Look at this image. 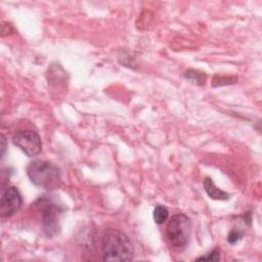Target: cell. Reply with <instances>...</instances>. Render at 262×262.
<instances>
[{
	"instance_id": "cell-1",
	"label": "cell",
	"mask_w": 262,
	"mask_h": 262,
	"mask_svg": "<svg viewBox=\"0 0 262 262\" xmlns=\"http://www.w3.org/2000/svg\"><path fill=\"white\" fill-rule=\"evenodd\" d=\"M101 250L103 261H130L134 250L129 238L119 229L110 228L102 236Z\"/></svg>"
},
{
	"instance_id": "cell-2",
	"label": "cell",
	"mask_w": 262,
	"mask_h": 262,
	"mask_svg": "<svg viewBox=\"0 0 262 262\" xmlns=\"http://www.w3.org/2000/svg\"><path fill=\"white\" fill-rule=\"evenodd\" d=\"M27 175L36 186L47 191L57 190L61 184L60 171L56 165L45 161H34L27 166Z\"/></svg>"
},
{
	"instance_id": "cell-3",
	"label": "cell",
	"mask_w": 262,
	"mask_h": 262,
	"mask_svg": "<svg viewBox=\"0 0 262 262\" xmlns=\"http://www.w3.org/2000/svg\"><path fill=\"white\" fill-rule=\"evenodd\" d=\"M192 222L185 214L180 213L172 216L166 228L167 240L176 250H183L190 241Z\"/></svg>"
},
{
	"instance_id": "cell-4",
	"label": "cell",
	"mask_w": 262,
	"mask_h": 262,
	"mask_svg": "<svg viewBox=\"0 0 262 262\" xmlns=\"http://www.w3.org/2000/svg\"><path fill=\"white\" fill-rule=\"evenodd\" d=\"M38 207L45 235L48 238L56 236L60 232V220L64 212V208L60 205L46 200V199L40 200Z\"/></svg>"
},
{
	"instance_id": "cell-5",
	"label": "cell",
	"mask_w": 262,
	"mask_h": 262,
	"mask_svg": "<svg viewBox=\"0 0 262 262\" xmlns=\"http://www.w3.org/2000/svg\"><path fill=\"white\" fill-rule=\"evenodd\" d=\"M13 142L30 158L38 156L42 151L40 136L33 130H18L13 135Z\"/></svg>"
},
{
	"instance_id": "cell-6",
	"label": "cell",
	"mask_w": 262,
	"mask_h": 262,
	"mask_svg": "<svg viewBox=\"0 0 262 262\" xmlns=\"http://www.w3.org/2000/svg\"><path fill=\"white\" fill-rule=\"evenodd\" d=\"M23 199L19 190L15 186L7 187L2 194L0 202V216L2 219L14 216L22 207Z\"/></svg>"
},
{
	"instance_id": "cell-7",
	"label": "cell",
	"mask_w": 262,
	"mask_h": 262,
	"mask_svg": "<svg viewBox=\"0 0 262 262\" xmlns=\"http://www.w3.org/2000/svg\"><path fill=\"white\" fill-rule=\"evenodd\" d=\"M204 190L207 193V195L210 197L213 200H218V201H226L230 198L229 194L226 192L220 190L219 187L215 185L213 181L210 177H207L204 180Z\"/></svg>"
},
{
	"instance_id": "cell-8",
	"label": "cell",
	"mask_w": 262,
	"mask_h": 262,
	"mask_svg": "<svg viewBox=\"0 0 262 262\" xmlns=\"http://www.w3.org/2000/svg\"><path fill=\"white\" fill-rule=\"evenodd\" d=\"M184 78L188 81H191L194 84L197 85H204L206 82V74L203 72L197 71V70H187L184 73Z\"/></svg>"
},
{
	"instance_id": "cell-9",
	"label": "cell",
	"mask_w": 262,
	"mask_h": 262,
	"mask_svg": "<svg viewBox=\"0 0 262 262\" xmlns=\"http://www.w3.org/2000/svg\"><path fill=\"white\" fill-rule=\"evenodd\" d=\"M154 220L157 224H163L164 222H167V219L169 217V211L165 206L158 205L156 206L154 209Z\"/></svg>"
},
{
	"instance_id": "cell-10",
	"label": "cell",
	"mask_w": 262,
	"mask_h": 262,
	"mask_svg": "<svg viewBox=\"0 0 262 262\" xmlns=\"http://www.w3.org/2000/svg\"><path fill=\"white\" fill-rule=\"evenodd\" d=\"M238 82L237 77H224V76H218L216 75L212 81V86L217 87V86H223V85H228V84H234V83Z\"/></svg>"
},
{
	"instance_id": "cell-11",
	"label": "cell",
	"mask_w": 262,
	"mask_h": 262,
	"mask_svg": "<svg viewBox=\"0 0 262 262\" xmlns=\"http://www.w3.org/2000/svg\"><path fill=\"white\" fill-rule=\"evenodd\" d=\"M243 237H244V232H242V230L239 228H233L227 236V243L235 245L236 243L239 242V241L242 240Z\"/></svg>"
},
{
	"instance_id": "cell-12",
	"label": "cell",
	"mask_w": 262,
	"mask_h": 262,
	"mask_svg": "<svg viewBox=\"0 0 262 262\" xmlns=\"http://www.w3.org/2000/svg\"><path fill=\"white\" fill-rule=\"evenodd\" d=\"M197 260H203V261H219L220 260V252L219 249L215 248L213 249L210 253H208L207 255L198 257Z\"/></svg>"
},
{
	"instance_id": "cell-13",
	"label": "cell",
	"mask_w": 262,
	"mask_h": 262,
	"mask_svg": "<svg viewBox=\"0 0 262 262\" xmlns=\"http://www.w3.org/2000/svg\"><path fill=\"white\" fill-rule=\"evenodd\" d=\"M6 148H7V145H6V139H5V136L2 134L1 135V157L4 156V154L6 152Z\"/></svg>"
},
{
	"instance_id": "cell-14",
	"label": "cell",
	"mask_w": 262,
	"mask_h": 262,
	"mask_svg": "<svg viewBox=\"0 0 262 262\" xmlns=\"http://www.w3.org/2000/svg\"><path fill=\"white\" fill-rule=\"evenodd\" d=\"M6 27V25H5V23H3V25H2V29H4ZM7 31H8V32H10V30H12V31H14L13 30V27L12 26H10V25H8L7 24ZM2 36H5V30H2Z\"/></svg>"
}]
</instances>
